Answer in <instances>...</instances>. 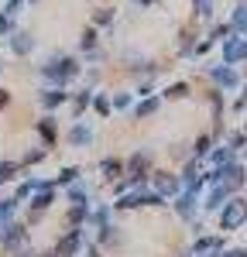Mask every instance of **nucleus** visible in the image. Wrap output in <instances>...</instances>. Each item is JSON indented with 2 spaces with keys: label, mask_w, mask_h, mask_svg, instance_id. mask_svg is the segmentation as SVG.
Returning a JSON list of instances; mask_svg holds the SVG:
<instances>
[{
  "label": "nucleus",
  "mask_w": 247,
  "mask_h": 257,
  "mask_svg": "<svg viewBox=\"0 0 247 257\" xmlns=\"http://www.w3.org/2000/svg\"><path fill=\"white\" fill-rule=\"evenodd\" d=\"M247 219V202H230L223 209V230H233Z\"/></svg>",
  "instance_id": "1"
},
{
  "label": "nucleus",
  "mask_w": 247,
  "mask_h": 257,
  "mask_svg": "<svg viewBox=\"0 0 247 257\" xmlns=\"http://www.w3.org/2000/svg\"><path fill=\"white\" fill-rule=\"evenodd\" d=\"M45 76H55V79H69V76H76V65H72V62H69V59H62L59 65L52 62V65L45 69Z\"/></svg>",
  "instance_id": "2"
},
{
  "label": "nucleus",
  "mask_w": 247,
  "mask_h": 257,
  "mask_svg": "<svg viewBox=\"0 0 247 257\" xmlns=\"http://www.w3.org/2000/svg\"><path fill=\"white\" fill-rule=\"evenodd\" d=\"M155 185H158V192H175V189H179V182H175L172 175H158Z\"/></svg>",
  "instance_id": "3"
},
{
  "label": "nucleus",
  "mask_w": 247,
  "mask_h": 257,
  "mask_svg": "<svg viewBox=\"0 0 247 257\" xmlns=\"http://www.w3.org/2000/svg\"><path fill=\"white\" fill-rule=\"evenodd\" d=\"M103 172L106 178H120V161H103Z\"/></svg>",
  "instance_id": "4"
},
{
  "label": "nucleus",
  "mask_w": 247,
  "mask_h": 257,
  "mask_svg": "<svg viewBox=\"0 0 247 257\" xmlns=\"http://www.w3.org/2000/svg\"><path fill=\"white\" fill-rule=\"evenodd\" d=\"M14 172H18V165H14V161H7V165H0V182H4V178H11Z\"/></svg>",
  "instance_id": "5"
},
{
  "label": "nucleus",
  "mask_w": 247,
  "mask_h": 257,
  "mask_svg": "<svg viewBox=\"0 0 247 257\" xmlns=\"http://www.w3.org/2000/svg\"><path fill=\"white\" fill-rule=\"evenodd\" d=\"M48 202H52V192H48V189H45V192H41V196L35 199V209H45V206H48Z\"/></svg>",
  "instance_id": "6"
},
{
  "label": "nucleus",
  "mask_w": 247,
  "mask_h": 257,
  "mask_svg": "<svg viewBox=\"0 0 247 257\" xmlns=\"http://www.w3.org/2000/svg\"><path fill=\"white\" fill-rule=\"evenodd\" d=\"M72 141H76V144L89 141V131H86V127H76V131H72Z\"/></svg>",
  "instance_id": "7"
},
{
  "label": "nucleus",
  "mask_w": 247,
  "mask_h": 257,
  "mask_svg": "<svg viewBox=\"0 0 247 257\" xmlns=\"http://www.w3.org/2000/svg\"><path fill=\"white\" fill-rule=\"evenodd\" d=\"M62 99H65V93H48L45 103H48V106H55V103H62Z\"/></svg>",
  "instance_id": "8"
},
{
  "label": "nucleus",
  "mask_w": 247,
  "mask_h": 257,
  "mask_svg": "<svg viewBox=\"0 0 247 257\" xmlns=\"http://www.w3.org/2000/svg\"><path fill=\"white\" fill-rule=\"evenodd\" d=\"M0 106H7V93H0Z\"/></svg>",
  "instance_id": "9"
},
{
  "label": "nucleus",
  "mask_w": 247,
  "mask_h": 257,
  "mask_svg": "<svg viewBox=\"0 0 247 257\" xmlns=\"http://www.w3.org/2000/svg\"><path fill=\"white\" fill-rule=\"evenodd\" d=\"M226 257H244V254H226Z\"/></svg>",
  "instance_id": "10"
}]
</instances>
